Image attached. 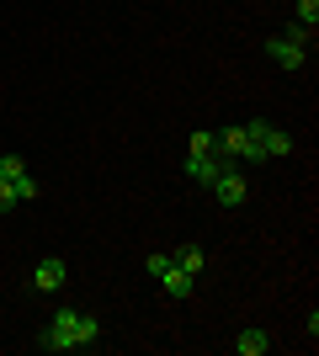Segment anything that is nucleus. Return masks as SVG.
<instances>
[{"label": "nucleus", "instance_id": "1", "mask_svg": "<svg viewBox=\"0 0 319 356\" xmlns=\"http://www.w3.org/2000/svg\"><path fill=\"white\" fill-rule=\"evenodd\" d=\"M96 341H101V325H96V314H80V309H59L38 335L43 351H80V346H96Z\"/></svg>", "mask_w": 319, "mask_h": 356}, {"label": "nucleus", "instance_id": "2", "mask_svg": "<svg viewBox=\"0 0 319 356\" xmlns=\"http://www.w3.org/2000/svg\"><path fill=\"white\" fill-rule=\"evenodd\" d=\"M245 144H250V165L293 154V134L288 128H272V122H245Z\"/></svg>", "mask_w": 319, "mask_h": 356}, {"label": "nucleus", "instance_id": "3", "mask_svg": "<svg viewBox=\"0 0 319 356\" xmlns=\"http://www.w3.org/2000/svg\"><path fill=\"white\" fill-rule=\"evenodd\" d=\"M0 181L16 192V202H32V197H38V181L27 176V160H22V154H0Z\"/></svg>", "mask_w": 319, "mask_h": 356}, {"label": "nucleus", "instance_id": "4", "mask_svg": "<svg viewBox=\"0 0 319 356\" xmlns=\"http://www.w3.org/2000/svg\"><path fill=\"white\" fill-rule=\"evenodd\" d=\"M213 197H218L224 208H240L245 197H250V181H245V170H234V165H224V170L213 176Z\"/></svg>", "mask_w": 319, "mask_h": 356}, {"label": "nucleus", "instance_id": "5", "mask_svg": "<svg viewBox=\"0 0 319 356\" xmlns=\"http://www.w3.org/2000/svg\"><path fill=\"white\" fill-rule=\"evenodd\" d=\"M64 282H69V266H64L59 255H43V261L32 266V287H38V293H59Z\"/></svg>", "mask_w": 319, "mask_h": 356}, {"label": "nucleus", "instance_id": "6", "mask_svg": "<svg viewBox=\"0 0 319 356\" xmlns=\"http://www.w3.org/2000/svg\"><path fill=\"white\" fill-rule=\"evenodd\" d=\"M266 59H272L277 70H304V59H309V48L288 43V38H266Z\"/></svg>", "mask_w": 319, "mask_h": 356}, {"label": "nucleus", "instance_id": "7", "mask_svg": "<svg viewBox=\"0 0 319 356\" xmlns=\"http://www.w3.org/2000/svg\"><path fill=\"white\" fill-rule=\"evenodd\" d=\"M224 165H229V160L218 154V149H213V154H186V165H181V170H186L192 181H197V186H213V176H218Z\"/></svg>", "mask_w": 319, "mask_h": 356}, {"label": "nucleus", "instance_id": "8", "mask_svg": "<svg viewBox=\"0 0 319 356\" xmlns=\"http://www.w3.org/2000/svg\"><path fill=\"white\" fill-rule=\"evenodd\" d=\"M218 154H224L229 165H250V144H245V122H240V128H224V134H218Z\"/></svg>", "mask_w": 319, "mask_h": 356}, {"label": "nucleus", "instance_id": "9", "mask_svg": "<svg viewBox=\"0 0 319 356\" xmlns=\"http://www.w3.org/2000/svg\"><path fill=\"white\" fill-rule=\"evenodd\" d=\"M160 287H165L170 298H192V293H197V277H192V271H181L176 261H170V266L160 271Z\"/></svg>", "mask_w": 319, "mask_h": 356}, {"label": "nucleus", "instance_id": "10", "mask_svg": "<svg viewBox=\"0 0 319 356\" xmlns=\"http://www.w3.org/2000/svg\"><path fill=\"white\" fill-rule=\"evenodd\" d=\"M266 330H240V335H234V351L240 356H266Z\"/></svg>", "mask_w": 319, "mask_h": 356}, {"label": "nucleus", "instance_id": "11", "mask_svg": "<svg viewBox=\"0 0 319 356\" xmlns=\"http://www.w3.org/2000/svg\"><path fill=\"white\" fill-rule=\"evenodd\" d=\"M170 261H176L181 271H192V277H197V271L208 266V250H202V245H181V250L170 255Z\"/></svg>", "mask_w": 319, "mask_h": 356}, {"label": "nucleus", "instance_id": "12", "mask_svg": "<svg viewBox=\"0 0 319 356\" xmlns=\"http://www.w3.org/2000/svg\"><path fill=\"white\" fill-rule=\"evenodd\" d=\"M213 149H218V134H208V128H197L186 138V154H213Z\"/></svg>", "mask_w": 319, "mask_h": 356}, {"label": "nucleus", "instance_id": "13", "mask_svg": "<svg viewBox=\"0 0 319 356\" xmlns=\"http://www.w3.org/2000/svg\"><path fill=\"white\" fill-rule=\"evenodd\" d=\"M282 38H288V43H298V48H314V27H304V22H293Z\"/></svg>", "mask_w": 319, "mask_h": 356}, {"label": "nucleus", "instance_id": "14", "mask_svg": "<svg viewBox=\"0 0 319 356\" xmlns=\"http://www.w3.org/2000/svg\"><path fill=\"white\" fill-rule=\"evenodd\" d=\"M298 22H304V27H319V0H298Z\"/></svg>", "mask_w": 319, "mask_h": 356}, {"label": "nucleus", "instance_id": "15", "mask_svg": "<svg viewBox=\"0 0 319 356\" xmlns=\"http://www.w3.org/2000/svg\"><path fill=\"white\" fill-rule=\"evenodd\" d=\"M165 266H170V255H149V261H144V271H149V277H160Z\"/></svg>", "mask_w": 319, "mask_h": 356}, {"label": "nucleus", "instance_id": "16", "mask_svg": "<svg viewBox=\"0 0 319 356\" xmlns=\"http://www.w3.org/2000/svg\"><path fill=\"white\" fill-rule=\"evenodd\" d=\"M11 208H16V192L6 186V181H0V213H11Z\"/></svg>", "mask_w": 319, "mask_h": 356}]
</instances>
